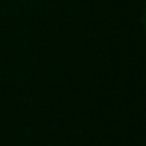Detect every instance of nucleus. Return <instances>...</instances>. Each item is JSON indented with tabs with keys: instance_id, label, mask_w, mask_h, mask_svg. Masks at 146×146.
I'll return each instance as SVG.
<instances>
[]
</instances>
